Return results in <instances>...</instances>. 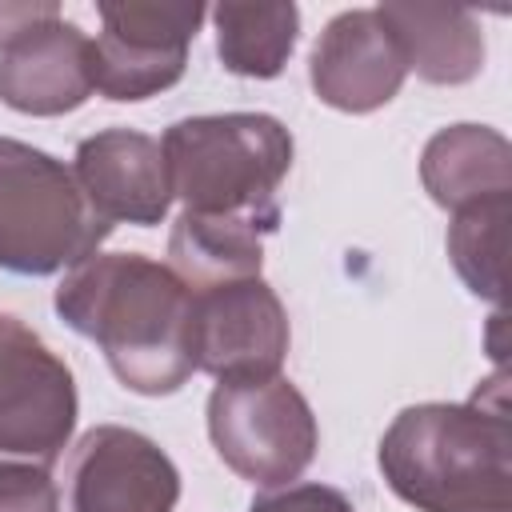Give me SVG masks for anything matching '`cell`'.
<instances>
[{
    "mask_svg": "<svg viewBox=\"0 0 512 512\" xmlns=\"http://www.w3.org/2000/svg\"><path fill=\"white\" fill-rule=\"evenodd\" d=\"M264 228L244 220H212L180 212L168 236V268L192 288H212L228 280L260 276L264 264Z\"/></svg>",
    "mask_w": 512,
    "mask_h": 512,
    "instance_id": "16",
    "label": "cell"
},
{
    "mask_svg": "<svg viewBox=\"0 0 512 512\" xmlns=\"http://www.w3.org/2000/svg\"><path fill=\"white\" fill-rule=\"evenodd\" d=\"M292 328L276 288L260 276L192 292V364L216 384L280 376Z\"/></svg>",
    "mask_w": 512,
    "mask_h": 512,
    "instance_id": "8",
    "label": "cell"
},
{
    "mask_svg": "<svg viewBox=\"0 0 512 512\" xmlns=\"http://www.w3.org/2000/svg\"><path fill=\"white\" fill-rule=\"evenodd\" d=\"M512 196H492L452 212L448 224V260L464 288L496 308H504V232H508Z\"/></svg>",
    "mask_w": 512,
    "mask_h": 512,
    "instance_id": "17",
    "label": "cell"
},
{
    "mask_svg": "<svg viewBox=\"0 0 512 512\" xmlns=\"http://www.w3.org/2000/svg\"><path fill=\"white\" fill-rule=\"evenodd\" d=\"M164 168L172 200L192 216L280 228V184L292 172V132L268 112H216L168 124Z\"/></svg>",
    "mask_w": 512,
    "mask_h": 512,
    "instance_id": "3",
    "label": "cell"
},
{
    "mask_svg": "<svg viewBox=\"0 0 512 512\" xmlns=\"http://www.w3.org/2000/svg\"><path fill=\"white\" fill-rule=\"evenodd\" d=\"M56 16H64V12L52 0H0V52Z\"/></svg>",
    "mask_w": 512,
    "mask_h": 512,
    "instance_id": "20",
    "label": "cell"
},
{
    "mask_svg": "<svg viewBox=\"0 0 512 512\" xmlns=\"http://www.w3.org/2000/svg\"><path fill=\"white\" fill-rule=\"evenodd\" d=\"M76 184L88 196L92 212L116 228L136 224L152 228L172 208V184L164 168L160 140L136 128H104L76 144Z\"/></svg>",
    "mask_w": 512,
    "mask_h": 512,
    "instance_id": "11",
    "label": "cell"
},
{
    "mask_svg": "<svg viewBox=\"0 0 512 512\" xmlns=\"http://www.w3.org/2000/svg\"><path fill=\"white\" fill-rule=\"evenodd\" d=\"M180 500V472L172 456L136 428H88L68 464L72 512H172Z\"/></svg>",
    "mask_w": 512,
    "mask_h": 512,
    "instance_id": "9",
    "label": "cell"
},
{
    "mask_svg": "<svg viewBox=\"0 0 512 512\" xmlns=\"http://www.w3.org/2000/svg\"><path fill=\"white\" fill-rule=\"evenodd\" d=\"M76 416L72 368L20 316L0 312V456L52 468L76 432Z\"/></svg>",
    "mask_w": 512,
    "mask_h": 512,
    "instance_id": "7",
    "label": "cell"
},
{
    "mask_svg": "<svg viewBox=\"0 0 512 512\" xmlns=\"http://www.w3.org/2000/svg\"><path fill=\"white\" fill-rule=\"evenodd\" d=\"M384 484L416 512H512V420L504 372L464 404H412L380 436Z\"/></svg>",
    "mask_w": 512,
    "mask_h": 512,
    "instance_id": "2",
    "label": "cell"
},
{
    "mask_svg": "<svg viewBox=\"0 0 512 512\" xmlns=\"http://www.w3.org/2000/svg\"><path fill=\"white\" fill-rule=\"evenodd\" d=\"M108 224L92 212L76 172L44 148L0 136V268L56 276L100 252Z\"/></svg>",
    "mask_w": 512,
    "mask_h": 512,
    "instance_id": "4",
    "label": "cell"
},
{
    "mask_svg": "<svg viewBox=\"0 0 512 512\" xmlns=\"http://www.w3.org/2000/svg\"><path fill=\"white\" fill-rule=\"evenodd\" d=\"M208 16L216 28V56L232 76H280L300 40V8L292 0H224Z\"/></svg>",
    "mask_w": 512,
    "mask_h": 512,
    "instance_id": "15",
    "label": "cell"
},
{
    "mask_svg": "<svg viewBox=\"0 0 512 512\" xmlns=\"http://www.w3.org/2000/svg\"><path fill=\"white\" fill-rule=\"evenodd\" d=\"M388 24L404 68L428 84L456 88L480 76L484 68V32L476 12L456 4H424V0H392L376 8Z\"/></svg>",
    "mask_w": 512,
    "mask_h": 512,
    "instance_id": "13",
    "label": "cell"
},
{
    "mask_svg": "<svg viewBox=\"0 0 512 512\" xmlns=\"http://www.w3.org/2000/svg\"><path fill=\"white\" fill-rule=\"evenodd\" d=\"M248 512H356V504L332 484H288L260 492Z\"/></svg>",
    "mask_w": 512,
    "mask_h": 512,
    "instance_id": "19",
    "label": "cell"
},
{
    "mask_svg": "<svg viewBox=\"0 0 512 512\" xmlns=\"http://www.w3.org/2000/svg\"><path fill=\"white\" fill-rule=\"evenodd\" d=\"M92 92V36L64 16L0 52V100L20 116L76 112Z\"/></svg>",
    "mask_w": 512,
    "mask_h": 512,
    "instance_id": "12",
    "label": "cell"
},
{
    "mask_svg": "<svg viewBox=\"0 0 512 512\" xmlns=\"http://www.w3.org/2000/svg\"><path fill=\"white\" fill-rule=\"evenodd\" d=\"M52 308L136 396H172L196 372L192 288L144 252H96L68 268Z\"/></svg>",
    "mask_w": 512,
    "mask_h": 512,
    "instance_id": "1",
    "label": "cell"
},
{
    "mask_svg": "<svg viewBox=\"0 0 512 512\" xmlns=\"http://www.w3.org/2000/svg\"><path fill=\"white\" fill-rule=\"evenodd\" d=\"M404 76V56L376 8L332 16L308 56V84L316 100L348 116H368L392 104Z\"/></svg>",
    "mask_w": 512,
    "mask_h": 512,
    "instance_id": "10",
    "label": "cell"
},
{
    "mask_svg": "<svg viewBox=\"0 0 512 512\" xmlns=\"http://www.w3.org/2000/svg\"><path fill=\"white\" fill-rule=\"evenodd\" d=\"M0 512H60L52 472L32 460H0Z\"/></svg>",
    "mask_w": 512,
    "mask_h": 512,
    "instance_id": "18",
    "label": "cell"
},
{
    "mask_svg": "<svg viewBox=\"0 0 512 512\" xmlns=\"http://www.w3.org/2000/svg\"><path fill=\"white\" fill-rule=\"evenodd\" d=\"M208 440L252 488H288L316 460L320 428L312 404L288 376L216 384L208 396Z\"/></svg>",
    "mask_w": 512,
    "mask_h": 512,
    "instance_id": "5",
    "label": "cell"
},
{
    "mask_svg": "<svg viewBox=\"0 0 512 512\" xmlns=\"http://www.w3.org/2000/svg\"><path fill=\"white\" fill-rule=\"evenodd\" d=\"M96 16L92 84L116 104H136L168 92L184 76L208 8L196 0H104Z\"/></svg>",
    "mask_w": 512,
    "mask_h": 512,
    "instance_id": "6",
    "label": "cell"
},
{
    "mask_svg": "<svg viewBox=\"0 0 512 512\" xmlns=\"http://www.w3.org/2000/svg\"><path fill=\"white\" fill-rule=\"evenodd\" d=\"M420 180L432 204L448 212L512 196V144L488 124L440 128L420 152Z\"/></svg>",
    "mask_w": 512,
    "mask_h": 512,
    "instance_id": "14",
    "label": "cell"
}]
</instances>
